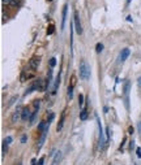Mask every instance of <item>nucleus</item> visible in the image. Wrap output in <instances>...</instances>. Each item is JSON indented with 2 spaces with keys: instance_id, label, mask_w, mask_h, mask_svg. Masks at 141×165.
<instances>
[{
  "instance_id": "nucleus-1",
  "label": "nucleus",
  "mask_w": 141,
  "mask_h": 165,
  "mask_svg": "<svg viewBox=\"0 0 141 165\" xmlns=\"http://www.w3.org/2000/svg\"><path fill=\"white\" fill-rule=\"evenodd\" d=\"M78 72H80V78L84 81H88L90 78V67L85 60L80 62V67H78Z\"/></svg>"
},
{
  "instance_id": "nucleus-2",
  "label": "nucleus",
  "mask_w": 141,
  "mask_h": 165,
  "mask_svg": "<svg viewBox=\"0 0 141 165\" xmlns=\"http://www.w3.org/2000/svg\"><path fill=\"white\" fill-rule=\"evenodd\" d=\"M96 120L98 122V129H99V148H103L106 146V139H104V134L102 130V124H101V120L98 117V114H96Z\"/></svg>"
},
{
  "instance_id": "nucleus-3",
  "label": "nucleus",
  "mask_w": 141,
  "mask_h": 165,
  "mask_svg": "<svg viewBox=\"0 0 141 165\" xmlns=\"http://www.w3.org/2000/svg\"><path fill=\"white\" fill-rule=\"evenodd\" d=\"M129 90H131V83L129 81H127L124 83V96H126V108L129 109Z\"/></svg>"
},
{
  "instance_id": "nucleus-4",
  "label": "nucleus",
  "mask_w": 141,
  "mask_h": 165,
  "mask_svg": "<svg viewBox=\"0 0 141 165\" xmlns=\"http://www.w3.org/2000/svg\"><path fill=\"white\" fill-rule=\"evenodd\" d=\"M73 25H75V28H76L77 34H83V26H81L80 17H78L77 13H75V16H73Z\"/></svg>"
},
{
  "instance_id": "nucleus-5",
  "label": "nucleus",
  "mask_w": 141,
  "mask_h": 165,
  "mask_svg": "<svg viewBox=\"0 0 141 165\" xmlns=\"http://www.w3.org/2000/svg\"><path fill=\"white\" fill-rule=\"evenodd\" d=\"M131 54V51H129V48H123L122 49V52L119 54V62H124L128 59V56Z\"/></svg>"
},
{
  "instance_id": "nucleus-6",
  "label": "nucleus",
  "mask_w": 141,
  "mask_h": 165,
  "mask_svg": "<svg viewBox=\"0 0 141 165\" xmlns=\"http://www.w3.org/2000/svg\"><path fill=\"white\" fill-rule=\"evenodd\" d=\"M67 12H68V4H64L63 7V13H61V31L64 30V26H65V20H67Z\"/></svg>"
},
{
  "instance_id": "nucleus-7",
  "label": "nucleus",
  "mask_w": 141,
  "mask_h": 165,
  "mask_svg": "<svg viewBox=\"0 0 141 165\" xmlns=\"http://www.w3.org/2000/svg\"><path fill=\"white\" fill-rule=\"evenodd\" d=\"M39 64H41V57H33L30 61H29V67H30L33 70H35L38 67H39Z\"/></svg>"
},
{
  "instance_id": "nucleus-8",
  "label": "nucleus",
  "mask_w": 141,
  "mask_h": 165,
  "mask_svg": "<svg viewBox=\"0 0 141 165\" xmlns=\"http://www.w3.org/2000/svg\"><path fill=\"white\" fill-rule=\"evenodd\" d=\"M3 4L11 5V7H21L22 5V0H1Z\"/></svg>"
},
{
  "instance_id": "nucleus-9",
  "label": "nucleus",
  "mask_w": 141,
  "mask_h": 165,
  "mask_svg": "<svg viewBox=\"0 0 141 165\" xmlns=\"http://www.w3.org/2000/svg\"><path fill=\"white\" fill-rule=\"evenodd\" d=\"M22 111H24V109H22L21 107H17V109H16V112L12 114V122H16V121H17L18 118L21 117V114H22Z\"/></svg>"
},
{
  "instance_id": "nucleus-10",
  "label": "nucleus",
  "mask_w": 141,
  "mask_h": 165,
  "mask_svg": "<svg viewBox=\"0 0 141 165\" xmlns=\"http://www.w3.org/2000/svg\"><path fill=\"white\" fill-rule=\"evenodd\" d=\"M31 114H30V111H29V108H24V111H22V114H21V118L24 121H28L30 120Z\"/></svg>"
},
{
  "instance_id": "nucleus-11",
  "label": "nucleus",
  "mask_w": 141,
  "mask_h": 165,
  "mask_svg": "<svg viewBox=\"0 0 141 165\" xmlns=\"http://www.w3.org/2000/svg\"><path fill=\"white\" fill-rule=\"evenodd\" d=\"M59 83H60V73L58 74L56 80H55V82H54V88H52V94H56V90H58Z\"/></svg>"
},
{
  "instance_id": "nucleus-12",
  "label": "nucleus",
  "mask_w": 141,
  "mask_h": 165,
  "mask_svg": "<svg viewBox=\"0 0 141 165\" xmlns=\"http://www.w3.org/2000/svg\"><path fill=\"white\" fill-rule=\"evenodd\" d=\"M60 160H61V152L59 151V152L56 153V156H55V159H54V161H52L51 165H58L59 163H60Z\"/></svg>"
},
{
  "instance_id": "nucleus-13",
  "label": "nucleus",
  "mask_w": 141,
  "mask_h": 165,
  "mask_svg": "<svg viewBox=\"0 0 141 165\" xmlns=\"http://www.w3.org/2000/svg\"><path fill=\"white\" fill-rule=\"evenodd\" d=\"M64 118H65V114L63 113L61 114V118H60V121H59V124H58V131H60L61 129H63V125H64Z\"/></svg>"
},
{
  "instance_id": "nucleus-14",
  "label": "nucleus",
  "mask_w": 141,
  "mask_h": 165,
  "mask_svg": "<svg viewBox=\"0 0 141 165\" xmlns=\"http://www.w3.org/2000/svg\"><path fill=\"white\" fill-rule=\"evenodd\" d=\"M86 118H88V111L86 109H83V111H81V113H80V120L85 121Z\"/></svg>"
},
{
  "instance_id": "nucleus-15",
  "label": "nucleus",
  "mask_w": 141,
  "mask_h": 165,
  "mask_svg": "<svg viewBox=\"0 0 141 165\" xmlns=\"http://www.w3.org/2000/svg\"><path fill=\"white\" fill-rule=\"evenodd\" d=\"M67 95H68V98H69V99L73 98V85L68 86V92H67Z\"/></svg>"
},
{
  "instance_id": "nucleus-16",
  "label": "nucleus",
  "mask_w": 141,
  "mask_h": 165,
  "mask_svg": "<svg viewBox=\"0 0 141 165\" xmlns=\"http://www.w3.org/2000/svg\"><path fill=\"white\" fill-rule=\"evenodd\" d=\"M96 51L98 52V54H101V52L103 51V44L102 43H97L96 44Z\"/></svg>"
},
{
  "instance_id": "nucleus-17",
  "label": "nucleus",
  "mask_w": 141,
  "mask_h": 165,
  "mask_svg": "<svg viewBox=\"0 0 141 165\" xmlns=\"http://www.w3.org/2000/svg\"><path fill=\"white\" fill-rule=\"evenodd\" d=\"M26 80H29V78H28V74H26V72L24 70V72H21V77H20V81L25 82Z\"/></svg>"
},
{
  "instance_id": "nucleus-18",
  "label": "nucleus",
  "mask_w": 141,
  "mask_h": 165,
  "mask_svg": "<svg viewBox=\"0 0 141 165\" xmlns=\"http://www.w3.org/2000/svg\"><path fill=\"white\" fill-rule=\"evenodd\" d=\"M7 151H8V144H5L4 143V142H3V151H1V157H4L5 156V152H7Z\"/></svg>"
},
{
  "instance_id": "nucleus-19",
  "label": "nucleus",
  "mask_w": 141,
  "mask_h": 165,
  "mask_svg": "<svg viewBox=\"0 0 141 165\" xmlns=\"http://www.w3.org/2000/svg\"><path fill=\"white\" fill-rule=\"evenodd\" d=\"M33 105H34V109H35V111H38V109H39V107H41V100H34Z\"/></svg>"
},
{
  "instance_id": "nucleus-20",
  "label": "nucleus",
  "mask_w": 141,
  "mask_h": 165,
  "mask_svg": "<svg viewBox=\"0 0 141 165\" xmlns=\"http://www.w3.org/2000/svg\"><path fill=\"white\" fill-rule=\"evenodd\" d=\"M17 99H18L17 95H16V96H13V98L11 99V100H9V103H8V105H7V107H11V105H13V104H15V101L17 100Z\"/></svg>"
},
{
  "instance_id": "nucleus-21",
  "label": "nucleus",
  "mask_w": 141,
  "mask_h": 165,
  "mask_svg": "<svg viewBox=\"0 0 141 165\" xmlns=\"http://www.w3.org/2000/svg\"><path fill=\"white\" fill-rule=\"evenodd\" d=\"M78 105H80V107H84V95H80V96H78Z\"/></svg>"
},
{
  "instance_id": "nucleus-22",
  "label": "nucleus",
  "mask_w": 141,
  "mask_h": 165,
  "mask_svg": "<svg viewBox=\"0 0 141 165\" xmlns=\"http://www.w3.org/2000/svg\"><path fill=\"white\" fill-rule=\"evenodd\" d=\"M55 65H56V59H55V57H52L51 60H50V67H51V68H54Z\"/></svg>"
},
{
  "instance_id": "nucleus-23",
  "label": "nucleus",
  "mask_w": 141,
  "mask_h": 165,
  "mask_svg": "<svg viewBox=\"0 0 141 165\" xmlns=\"http://www.w3.org/2000/svg\"><path fill=\"white\" fill-rule=\"evenodd\" d=\"M12 140H13V139H12V137H7V138H5V139L3 140V142H4L5 144H9V143H12Z\"/></svg>"
},
{
  "instance_id": "nucleus-24",
  "label": "nucleus",
  "mask_w": 141,
  "mask_h": 165,
  "mask_svg": "<svg viewBox=\"0 0 141 165\" xmlns=\"http://www.w3.org/2000/svg\"><path fill=\"white\" fill-rule=\"evenodd\" d=\"M52 33H54V25H50V28L47 29V34H48V35H51Z\"/></svg>"
},
{
  "instance_id": "nucleus-25",
  "label": "nucleus",
  "mask_w": 141,
  "mask_h": 165,
  "mask_svg": "<svg viewBox=\"0 0 141 165\" xmlns=\"http://www.w3.org/2000/svg\"><path fill=\"white\" fill-rule=\"evenodd\" d=\"M136 155H137V157H139V159H141V148L140 147L136 148Z\"/></svg>"
},
{
  "instance_id": "nucleus-26",
  "label": "nucleus",
  "mask_w": 141,
  "mask_h": 165,
  "mask_svg": "<svg viewBox=\"0 0 141 165\" xmlns=\"http://www.w3.org/2000/svg\"><path fill=\"white\" fill-rule=\"evenodd\" d=\"M43 163H45V159H43V157H41V159L38 160V163H37V165H43Z\"/></svg>"
},
{
  "instance_id": "nucleus-27",
  "label": "nucleus",
  "mask_w": 141,
  "mask_h": 165,
  "mask_svg": "<svg viewBox=\"0 0 141 165\" xmlns=\"http://www.w3.org/2000/svg\"><path fill=\"white\" fill-rule=\"evenodd\" d=\"M106 137H107V140L110 139V127L106 129Z\"/></svg>"
},
{
  "instance_id": "nucleus-28",
  "label": "nucleus",
  "mask_w": 141,
  "mask_h": 165,
  "mask_svg": "<svg viewBox=\"0 0 141 165\" xmlns=\"http://www.w3.org/2000/svg\"><path fill=\"white\" fill-rule=\"evenodd\" d=\"M52 120H54V113H50V117H48V122H51Z\"/></svg>"
},
{
  "instance_id": "nucleus-29",
  "label": "nucleus",
  "mask_w": 141,
  "mask_h": 165,
  "mask_svg": "<svg viewBox=\"0 0 141 165\" xmlns=\"http://www.w3.org/2000/svg\"><path fill=\"white\" fill-rule=\"evenodd\" d=\"M25 142H26V137H25V135H24V137L21 138V143H25Z\"/></svg>"
},
{
  "instance_id": "nucleus-30",
  "label": "nucleus",
  "mask_w": 141,
  "mask_h": 165,
  "mask_svg": "<svg viewBox=\"0 0 141 165\" xmlns=\"http://www.w3.org/2000/svg\"><path fill=\"white\" fill-rule=\"evenodd\" d=\"M137 82H139V86L141 87V77H139V80H137Z\"/></svg>"
},
{
  "instance_id": "nucleus-31",
  "label": "nucleus",
  "mask_w": 141,
  "mask_h": 165,
  "mask_svg": "<svg viewBox=\"0 0 141 165\" xmlns=\"http://www.w3.org/2000/svg\"><path fill=\"white\" fill-rule=\"evenodd\" d=\"M127 21L131 22V21H132V17H131V16H128V17H127Z\"/></svg>"
},
{
  "instance_id": "nucleus-32",
  "label": "nucleus",
  "mask_w": 141,
  "mask_h": 165,
  "mask_svg": "<svg viewBox=\"0 0 141 165\" xmlns=\"http://www.w3.org/2000/svg\"><path fill=\"white\" fill-rule=\"evenodd\" d=\"M131 1H132V0H127V4H129V3H131Z\"/></svg>"
},
{
  "instance_id": "nucleus-33",
  "label": "nucleus",
  "mask_w": 141,
  "mask_h": 165,
  "mask_svg": "<svg viewBox=\"0 0 141 165\" xmlns=\"http://www.w3.org/2000/svg\"><path fill=\"white\" fill-rule=\"evenodd\" d=\"M47 1H52V0H47Z\"/></svg>"
},
{
  "instance_id": "nucleus-34",
  "label": "nucleus",
  "mask_w": 141,
  "mask_h": 165,
  "mask_svg": "<svg viewBox=\"0 0 141 165\" xmlns=\"http://www.w3.org/2000/svg\"><path fill=\"white\" fill-rule=\"evenodd\" d=\"M135 165H137V164H135Z\"/></svg>"
}]
</instances>
